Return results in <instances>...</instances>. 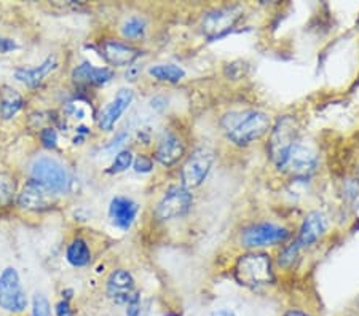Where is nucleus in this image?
<instances>
[{
  "mask_svg": "<svg viewBox=\"0 0 359 316\" xmlns=\"http://www.w3.org/2000/svg\"><path fill=\"white\" fill-rule=\"evenodd\" d=\"M222 128L229 139L236 146H249L270 130V117L260 111L230 112L222 117Z\"/></svg>",
  "mask_w": 359,
  "mask_h": 316,
  "instance_id": "1",
  "label": "nucleus"
},
{
  "mask_svg": "<svg viewBox=\"0 0 359 316\" xmlns=\"http://www.w3.org/2000/svg\"><path fill=\"white\" fill-rule=\"evenodd\" d=\"M299 144V126L295 118L291 115L280 118L273 126L269 141V153L271 162L276 165V168L283 170L287 162L289 153Z\"/></svg>",
  "mask_w": 359,
  "mask_h": 316,
  "instance_id": "2",
  "label": "nucleus"
},
{
  "mask_svg": "<svg viewBox=\"0 0 359 316\" xmlns=\"http://www.w3.org/2000/svg\"><path fill=\"white\" fill-rule=\"evenodd\" d=\"M235 278L245 286H264L273 281L270 256L262 252L241 256L235 266Z\"/></svg>",
  "mask_w": 359,
  "mask_h": 316,
  "instance_id": "3",
  "label": "nucleus"
},
{
  "mask_svg": "<svg viewBox=\"0 0 359 316\" xmlns=\"http://www.w3.org/2000/svg\"><path fill=\"white\" fill-rule=\"evenodd\" d=\"M31 174L32 179L42 184L48 191L57 193H65L69 191V179L67 171L65 170L60 162L50 158V157H39L31 165Z\"/></svg>",
  "mask_w": 359,
  "mask_h": 316,
  "instance_id": "4",
  "label": "nucleus"
},
{
  "mask_svg": "<svg viewBox=\"0 0 359 316\" xmlns=\"http://www.w3.org/2000/svg\"><path fill=\"white\" fill-rule=\"evenodd\" d=\"M27 307L26 292L22 291L18 272L7 267L0 275V308L10 313H21Z\"/></svg>",
  "mask_w": 359,
  "mask_h": 316,
  "instance_id": "5",
  "label": "nucleus"
},
{
  "mask_svg": "<svg viewBox=\"0 0 359 316\" xmlns=\"http://www.w3.org/2000/svg\"><path fill=\"white\" fill-rule=\"evenodd\" d=\"M214 163V152L210 149L201 147L190 155L184 163L181 177L185 188H195L203 184L206 176L210 174Z\"/></svg>",
  "mask_w": 359,
  "mask_h": 316,
  "instance_id": "6",
  "label": "nucleus"
},
{
  "mask_svg": "<svg viewBox=\"0 0 359 316\" xmlns=\"http://www.w3.org/2000/svg\"><path fill=\"white\" fill-rule=\"evenodd\" d=\"M192 203L194 198L192 193L189 192V188H185L184 186H175L168 188L163 198L160 200L157 209H155V214H157L160 221L177 219V217L187 214Z\"/></svg>",
  "mask_w": 359,
  "mask_h": 316,
  "instance_id": "7",
  "label": "nucleus"
},
{
  "mask_svg": "<svg viewBox=\"0 0 359 316\" xmlns=\"http://www.w3.org/2000/svg\"><path fill=\"white\" fill-rule=\"evenodd\" d=\"M289 238V230L275 224H259L246 228L241 235V243L246 248H264L283 243Z\"/></svg>",
  "mask_w": 359,
  "mask_h": 316,
  "instance_id": "8",
  "label": "nucleus"
},
{
  "mask_svg": "<svg viewBox=\"0 0 359 316\" xmlns=\"http://www.w3.org/2000/svg\"><path fill=\"white\" fill-rule=\"evenodd\" d=\"M107 296L118 305H131L139 301L135 280L126 270H115L107 280Z\"/></svg>",
  "mask_w": 359,
  "mask_h": 316,
  "instance_id": "9",
  "label": "nucleus"
},
{
  "mask_svg": "<svg viewBox=\"0 0 359 316\" xmlns=\"http://www.w3.org/2000/svg\"><path fill=\"white\" fill-rule=\"evenodd\" d=\"M241 16L240 7H224L208 13L203 20V32L208 39H219L227 34Z\"/></svg>",
  "mask_w": 359,
  "mask_h": 316,
  "instance_id": "10",
  "label": "nucleus"
},
{
  "mask_svg": "<svg viewBox=\"0 0 359 316\" xmlns=\"http://www.w3.org/2000/svg\"><path fill=\"white\" fill-rule=\"evenodd\" d=\"M18 205L27 211H46L53 208L55 193L37 181H29L18 195Z\"/></svg>",
  "mask_w": 359,
  "mask_h": 316,
  "instance_id": "11",
  "label": "nucleus"
},
{
  "mask_svg": "<svg viewBox=\"0 0 359 316\" xmlns=\"http://www.w3.org/2000/svg\"><path fill=\"white\" fill-rule=\"evenodd\" d=\"M101 56L109 64L115 67H126L131 66L141 56V51L128 43L109 39L101 43Z\"/></svg>",
  "mask_w": 359,
  "mask_h": 316,
  "instance_id": "12",
  "label": "nucleus"
},
{
  "mask_svg": "<svg viewBox=\"0 0 359 316\" xmlns=\"http://www.w3.org/2000/svg\"><path fill=\"white\" fill-rule=\"evenodd\" d=\"M133 97H135V95H133L131 90H120L111 104H107V107L101 112L100 120H97L100 128L104 131H111L126 109L130 107Z\"/></svg>",
  "mask_w": 359,
  "mask_h": 316,
  "instance_id": "13",
  "label": "nucleus"
},
{
  "mask_svg": "<svg viewBox=\"0 0 359 316\" xmlns=\"http://www.w3.org/2000/svg\"><path fill=\"white\" fill-rule=\"evenodd\" d=\"M139 206L131 198L115 197L109 206V216L112 224L121 230H128L137 216Z\"/></svg>",
  "mask_w": 359,
  "mask_h": 316,
  "instance_id": "14",
  "label": "nucleus"
},
{
  "mask_svg": "<svg viewBox=\"0 0 359 316\" xmlns=\"http://www.w3.org/2000/svg\"><path fill=\"white\" fill-rule=\"evenodd\" d=\"M326 219H324L321 212H310V214L304 219L295 243L300 246V249L309 248V246L315 245L316 241L323 237L324 232H326Z\"/></svg>",
  "mask_w": 359,
  "mask_h": 316,
  "instance_id": "15",
  "label": "nucleus"
},
{
  "mask_svg": "<svg viewBox=\"0 0 359 316\" xmlns=\"http://www.w3.org/2000/svg\"><path fill=\"white\" fill-rule=\"evenodd\" d=\"M185 153V146L181 141V137L176 136L175 133H166L163 137L158 141V146L155 149V158L157 162L165 165V166H171L177 163L179 160L184 157Z\"/></svg>",
  "mask_w": 359,
  "mask_h": 316,
  "instance_id": "16",
  "label": "nucleus"
},
{
  "mask_svg": "<svg viewBox=\"0 0 359 316\" xmlns=\"http://www.w3.org/2000/svg\"><path fill=\"white\" fill-rule=\"evenodd\" d=\"M114 72L109 67H96L91 62H82L72 72V78L75 83L80 85H106L111 82Z\"/></svg>",
  "mask_w": 359,
  "mask_h": 316,
  "instance_id": "17",
  "label": "nucleus"
},
{
  "mask_svg": "<svg viewBox=\"0 0 359 316\" xmlns=\"http://www.w3.org/2000/svg\"><path fill=\"white\" fill-rule=\"evenodd\" d=\"M315 166H316V155L311 152L310 149L297 144V146L292 149V152L289 153L287 162L283 170H289L291 172H294V174L305 176L313 171Z\"/></svg>",
  "mask_w": 359,
  "mask_h": 316,
  "instance_id": "18",
  "label": "nucleus"
},
{
  "mask_svg": "<svg viewBox=\"0 0 359 316\" xmlns=\"http://www.w3.org/2000/svg\"><path fill=\"white\" fill-rule=\"evenodd\" d=\"M57 67V61L56 56H48L46 60L42 62V64L32 69H26V67H20L15 71V78L20 80L21 83H25L31 88H36L42 80L48 76L50 72H53L55 69Z\"/></svg>",
  "mask_w": 359,
  "mask_h": 316,
  "instance_id": "19",
  "label": "nucleus"
},
{
  "mask_svg": "<svg viewBox=\"0 0 359 316\" xmlns=\"http://www.w3.org/2000/svg\"><path fill=\"white\" fill-rule=\"evenodd\" d=\"M22 106H25V99L16 90L5 88L2 93V99H0V115L5 120L13 118L16 114H18Z\"/></svg>",
  "mask_w": 359,
  "mask_h": 316,
  "instance_id": "20",
  "label": "nucleus"
},
{
  "mask_svg": "<svg viewBox=\"0 0 359 316\" xmlns=\"http://www.w3.org/2000/svg\"><path fill=\"white\" fill-rule=\"evenodd\" d=\"M67 262L74 267H85L88 266L91 261V251L86 245V241L82 238H75L71 245H69L66 252Z\"/></svg>",
  "mask_w": 359,
  "mask_h": 316,
  "instance_id": "21",
  "label": "nucleus"
},
{
  "mask_svg": "<svg viewBox=\"0 0 359 316\" xmlns=\"http://www.w3.org/2000/svg\"><path fill=\"white\" fill-rule=\"evenodd\" d=\"M149 74L154 78L160 80V82H168V83H177L179 80H182L185 77L184 69L176 64H157L150 67Z\"/></svg>",
  "mask_w": 359,
  "mask_h": 316,
  "instance_id": "22",
  "label": "nucleus"
},
{
  "mask_svg": "<svg viewBox=\"0 0 359 316\" xmlns=\"http://www.w3.org/2000/svg\"><path fill=\"white\" fill-rule=\"evenodd\" d=\"M16 192V181L8 172H0V206L11 203Z\"/></svg>",
  "mask_w": 359,
  "mask_h": 316,
  "instance_id": "23",
  "label": "nucleus"
},
{
  "mask_svg": "<svg viewBox=\"0 0 359 316\" xmlns=\"http://www.w3.org/2000/svg\"><path fill=\"white\" fill-rule=\"evenodd\" d=\"M121 32H123V36L126 39H139L144 36V32H146V21L141 20V18H130L128 21L123 25V29H121Z\"/></svg>",
  "mask_w": 359,
  "mask_h": 316,
  "instance_id": "24",
  "label": "nucleus"
},
{
  "mask_svg": "<svg viewBox=\"0 0 359 316\" xmlns=\"http://www.w3.org/2000/svg\"><path fill=\"white\" fill-rule=\"evenodd\" d=\"M32 316H53L48 298L40 292H37L32 298Z\"/></svg>",
  "mask_w": 359,
  "mask_h": 316,
  "instance_id": "25",
  "label": "nucleus"
},
{
  "mask_svg": "<svg viewBox=\"0 0 359 316\" xmlns=\"http://www.w3.org/2000/svg\"><path fill=\"white\" fill-rule=\"evenodd\" d=\"M299 252H300V246L294 241V243L287 245L286 248L281 251V254H280V259H278V262H280L281 267L292 266L294 261H295V259H297V256H299Z\"/></svg>",
  "mask_w": 359,
  "mask_h": 316,
  "instance_id": "26",
  "label": "nucleus"
},
{
  "mask_svg": "<svg viewBox=\"0 0 359 316\" xmlns=\"http://www.w3.org/2000/svg\"><path fill=\"white\" fill-rule=\"evenodd\" d=\"M131 165H133V153L130 151H123L115 157L109 172H123L128 170Z\"/></svg>",
  "mask_w": 359,
  "mask_h": 316,
  "instance_id": "27",
  "label": "nucleus"
},
{
  "mask_svg": "<svg viewBox=\"0 0 359 316\" xmlns=\"http://www.w3.org/2000/svg\"><path fill=\"white\" fill-rule=\"evenodd\" d=\"M40 141H42L43 147L46 149H55L57 146V135L55 128H45L40 133Z\"/></svg>",
  "mask_w": 359,
  "mask_h": 316,
  "instance_id": "28",
  "label": "nucleus"
},
{
  "mask_svg": "<svg viewBox=\"0 0 359 316\" xmlns=\"http://www.w3.org/2000/svg\"><path fill=\"white\" fill-rule=\"evenodd\" d=\"M152 168H154L152 160L144 157V155H141V157H137L135 160V171L136 172H149V171H152Z\"/></svg>",
  "mask_w": 359,
  "mask_h": 316,
  "instance_id": "29",
  "label": "nucleus"
},
{
  "mask_svg": "<svg viewBox=\"0 0 359 316\" xmlns=\"http://www.w3.org/2000/svg\"><path fill=\"white\" fill-rule=\"evenodd\" d=\"M56 315L57 316H74L72 308H71V303H69V301H61L60 303H57V305H56Z\"/></svg>",
  "mask_w": 359,
  "mask_h": 316,
  "instance_id": "30",
  "label": "nucleus"
},
{
  "mask_svg": "<svg viewBox=\"0 0 359 316\" xmlns=\"http://www.w3.org/2000/svg\"><path fill=\"white\" fill-rule=\"evenodd\" d=\"M18 48L13 40L7 39V37H0V53H8V51Z\"/></svg>",
  "mask_w": 359,
  "mask_h": 316,
  "instance_id": "31",
  "label": "nucleus"
},
{
  "mask_svg": "<svg viewBox=\"0 0 359 316\" xmlns=\"http://www.w3.org/2000/svg\"><path fill=\"white\" fill-rule=\"evenodd\" d=\"M126 315L128 316H139L141 315V308H139V301L131 303V305H128V312H126Z\"/></svg>",
  "mask_w": 359,
  "mask_h": 316,
  "instance_id": "32",
  "label": "nucleus"
},
{
  "mask_svg": "<svg viewBox=\"0 0 359 316\" xmlns=\"http://www.w3.org/2000/svg\"><path fill=\"white\" fill-rule=\"evenodd\" d=\"M212 316H238V315L233 313V312H230V310L222 308V310H217V312H214Z\"/></svg>",
  "mask_w": 359,
  "mask_h": 316,
  "instance_id": "33",
  "label": "nucleus"
},
{
  "mask_svg": "<svg viewBox=\"0 0 359 316\" xmlns=\"http://www.w3.org/2000/svg\"><path fill=\"white\" fill-rule=\"evenodd\" d=\"M285 316H309V315L299 312V310H291V312H287Z\"/></svg>",
  "mask_w": 359,
  "mask_h": 316,
  "instance_id": "34",
  "label": "nucleus"
}]
</instances>
